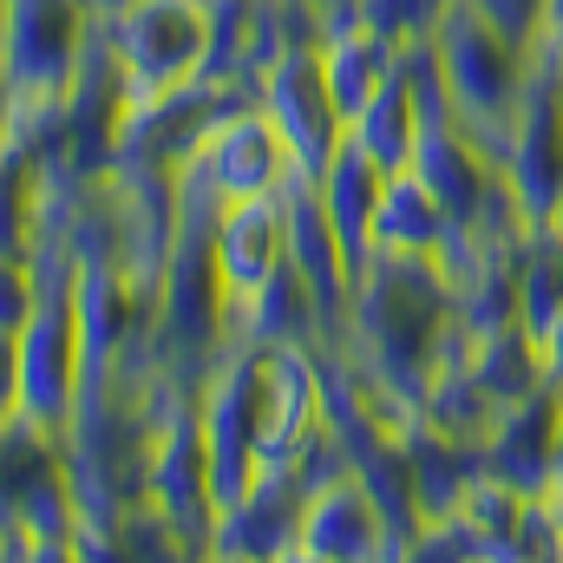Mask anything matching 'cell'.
Segmentation results:
<instances>
[{
	"mask_svg": "<svg viewBox=\"0 0 563 563\" xmlns=\"http://www.w3.org/2000/svg\"><path fill=\"white\" fill-rule=\"evenodd\" d=\"M452 328H459V308H452V282L439 269V256H387V250H374L361 263L347 314H341V328L328 341L347 347V361L374 387L380 420L400 432L407 420H420L426 380H432Z\"/></svg>",
	"mask_w": 563,
	"mask_h": 563,
	"instance_id": "obj_1",
	"label": "cell"
},
{
	"mask_svg": "<svg viewBox=\"0 0 563 563\" xmlns=\"http://www.w3.org/2000/svg\"><path fill=\"white\" fill-rule=\"evenodd\" d=\"M432 46H439V66H445L452 119L505 164L511 132H518L525 86H531V53H525L518 40H505L472 0H452V7H445Z\"/></svg>",
	"mask_w": 563,
	"mask_h": 563,
	"instance_id": "obj_2",
	"label": "cell"
},
{
	"mask_svg": "<svg viewBox=\"0 0 563 563\" xmlns=\"http://www.w3.org/2000/svg\"><path fill=\"white\" fill-rule=\"evenodd\" d=\"M26 328L7 334V413L66 432L86 394V347H79V288H33Z\"/></svg>",
	"mask_w": 563,
	"mask_h": 563,
	"instance_id": "obj_3",
	"label": "cell"
},
{
	"mask_svg": "<svg viewBox=\"0 0 563 563\" xmlns=\"http://www.w3.org/2000/svg\"><path fill=\"white\" fill-rule=\"evenodd\" d=\"M99 33L119 59L125 99H164L203 73L210 53V0H125L99 13Z\"/></svg>",
	"mask_w": 563,
	"mask_h": 563,
	"instance_id": "obj_4",
	"label": "cell"
},
{
	"mask_svg": "<svg viewBox=\"0 0 563 563\" xmlns=\"http://www.w3.org/2000/svg\"><path fill=\"white\" fill-rule=\"evenodd\" d=\"M92 40V0H7V99H66Z\"/></svg>",
	"mask_w": 563,
	"mask_h": 563,
	"instance_id": "obj_5",
	"label": "cell"
},
{
	"mask_svg": "<svg viewBox=\"0 0 563 563\" xmlns=\"http://www.w3.org/2000/svg\"><path fill=\"white\" fill-rule=\"evenodd\" d=\"M256 106L276 119V132L288 139L295 164L314 177L341 144H347V112L328 86V66H321V46L308 53H282L263 66V86H256Z\"/></svg>",
	"mask_w": 563,
	"mask_h": 563,
	"instance_id": "obj_6",
	"label": "cell"
},
{
	"mask_svg": "<svg viewBox=\"0 0 563 563\" xmlns=\"http://www.w3.org/2000/svg\"><path fill=\"white\" fill-rule=\"evenodd\" d=\"M184 164H197V170L223 190V203L276 197L282 184L301 170L295 151H288V139L276 132V119H269L263 106H230V112L210 125V139L197 144V157H184Z\"/></svg>",
	"mask_w": 563,
	"mask_h": 563,
	"instance_id": "obj_7",
	"label": "cell"
},
{
	"mask_svg": "<svg viewBox=\"0 0 563 563\" xmlns=\"http://www.w3.org/2000/svg\"><path fill=\"white\" fill-rule=\"evenodd\" d=\"M256 426H263V465H295L301 459V445L328 426L321 347H263Z\"/></svg>",
	"mask_w": 563,
	"mask_h": 563,
	"instance_id": "obj_8",
	"label": "cell"
},
{
	"mask_svg": "<svg viewBox=\"0 0 563 563\" xmlns=\"http://www.w3.org/2000/svg\"><path fill=\"white\" fill-rule=\"evenodd\" d=\"M387 558V511L361 472H341L308 492L301 531H295V563H374Z\"/></svg>",
	"mask_w": 563,
	"mask_h": 563,
	"instance_id": "obj_9",
	"label": "cell"
},
{
	"mask_svg": "<svg viewBox=\"0 0 563 563\" xmlns=\"http://www.w3.org/2000/svg\"><path fill=\"white\" fill-rule=\"evenodd\" d=\"M308 511V478L295 465H263V478L217 518L210 558H243V563H288L295 531Z\"/></svg>",
	"mask_w": 563,
	"mask_h": 563,
	"instance_id": "obj_10",
	"label": "cell"
},
{
	"mask_svg": "<svg viewBox=\"0 0 563 563\" xmlns=\"http://www.w3.org/2000/svg\"><path fill=\"white\" fill-rule=\"evenodd\" d=\"M558 400H563V387H544V394L505 407L498 426L485 432V445H478L485 472L518 485L525 498H544L558 485Z\"/></svg>",
	"mask_w": 563,
	"mask_h": 563,
	"instance_id": "obj_11",
	"label": "cell"
},
{
	"mask_svg": "<svg viewBox=\"0 0 563 563\" xmlns=\"http://www.w3.org/2000/svg\"><path fill=\"white\" fill-rule=\"evenodd\" d=\"M210 250H217V276L230 288V308H243L288 263L282 197H243V203H230L217 217V230H210Z\"/></svg>",
	"mask_w": 563,
	"mask_h": 563,
	"instance_id": "obj_12",
	"label": "cell"
},
{
	"mask_svg": "<svg viewBox=\"0 0 563 563\" xmlns=\"http://www.w3.org/2000/svg\"><path fill=\"white\" fill-rule=\"evenodd\" d=\"M334 334L321 295L308 288V276L295 263H282L276 276L263 282L236 314H230V347H321Z\"/></svg>",
	"mask_w": 563,
	"mask_h": 563,
	"instance_id": "obj_13",
	"label": "cell"
},
{
	"mask_svg": "<svg viewBox=\"0 0 563 563\" xmlns=\"http://www.w3.org/2000/svg\"><path fill=\"white\" fill-rule=\"evenodd\" d=\"M314 190H321V210H328V223L341 230V243H347V256H354V269H361V263L374 256V217H380L387 170H380L367 151L341 144V151L314 170Z\"/></svg>",
	"mask_w": 563,
	"mask_h": 563,
	"instance_id": "obj_14",
	"label": "cell"
},
{
	"mask_svg": "<svg viewBox=\"0 0 563 563\" xmlns=\"http://www.w3.org/2000/svg\"><path fill=\"white\" fill-rule=\"evenodd\" d=\"M452 210L432 197L420 170H394L387 190H380V217H374V250L387 256H439L445 236H452Z\"/></svg>",
	"mask_w": 563,
	"mask_h": 563,
	"instance_id": "obj_15",
	"label": "cell"
},
{
	"mask_svg": "<svg viewBox=\"0 0 563 563\" xmlns=\"http://www.w3.org/2000/svg\"><path fill=\"white\" fill-rule=\"evenodd\" d=\"M420 139H426V112H420V99H413V86H407V73H394V79L347 119V144L367 151L387 177H394V170H413Z\"/></svg>",
	"mask_w": 563,
	"mask_h": 563,
	"instance_id": "obj_16",
	"label": "cell"
},
{
	"mask_svg": "<svg viewBox=\"0 0 563 563\" xmlns=\"http://www.w3.org/2000/svg\"><path fill=\"white\" fill-rule=\"evenodd\" d=\"M465 367L478 374V387H485L498 407H518V400L558 387V380H551V361H544V341H538L525 321L492 328V334H472V361H465Z\"/></svg>",
	"mask_w": 563,
	"mask_h": 563,
	"instance_id": "obj_17",
	"label": "cell"
},
{
	"mask_svg": "<svg viewBox=\"0 0 563 563\" xmlns=\"http://www.w3.org/2000/svg\"><path fill=\"white\" fill-rule=\"evenodd\" d=\"M420 413L439 432H452V439H465V445H485V432L498 426V400L478 387V374L465 367V361H445V367H432V380H426V400Z\"/></svg>",
	"mask_w": 563,
	"mask_h": 563,
	"instance_id": "obj_18",
	"label": "cell"
},
{
	"mask_svg": "<svg viewBox=\"0 0 563 563\" xmlns=\"http://www.w3.org/2000/svg\"><path fill=\"white\" fill-rule=\"evenodd\" d=\"M518 321L551 341V328L563 321V236L558 223H538L518 250Z\"/></svg>",
	"mask_w": 563,
	"mask_h": 563,
	"instance_id": "obj_19",
	"label": "cell"
},
{
	"mask_svg": "<svg viewBox=\"0 0 563 563\" xmlns=\"http://www.w3.org/2000/svg\"><path fill=\"white\" fill-rule=\"evenodd\" d=\"M525 492L518 485H505V478H492V472H478L472 478V492H465V518L485 531V544H492V558L498 563H511V551H518V525H525Z\"/></svg>",
	"mask_w": 563,
	"mask_h": 563,
	"instance_id": "obj_20",
	"label": "cell"
},
{
	"mask_svg": "<svg viewBox=\"0 0 563 563\" xmlns=\"http://www.w3.org/2000/svg\"><path fill=\"white\" fill-rule=\"evenodd\" d=\"M445 7H452V0H367V7H361V26H374V33L394 40V46H413V40H432V33H439Z\"/></svg>",
	"mask_w": 563,
	"mask_h": 563,
	"instance_id": "obj_21",
	"label": "cell"
},
{
	"mask_svg": "<svg viewBox=\"0 0 563 563\" xmlns=\"http://www.w3.org/2000/svg\"><path fill=\"white\" fill-rule=\"evenodd\" d=\"M511 563H563V518H558V505H551V492L525 505V525H518V551H511Z\"/></svg>",
	"mask_w": 563,
	"mask_h": 563,
	"instance_id": "obj_22",
	"label": "cell"
},
{
	"mask_svg": "<svg viewBox=\"0 0 563 563\" xmlns=\"http://www.w3.org/2000/svg\"><path fill=\"white\" fill-rule=\"evenodd\" d=\"M472 7H478L505 40H518L525 53L544 40V0H472Z\"/></svg>",
	"mask_w": 563,
	"mask_h": 563,
	"instance_id": "obj_23",
	"label": "cell"
},
{
	"mask_svg": "<svg viewBox=\"0 0 563 563\" xmlns=\"http://www.w3.org/2000/svg\"><path fill=\"white\" fill-rule=\"evenodd\" d=\"M314 7H321L328 33H347V26H361V7H367V0H314Z\"/></svg>",
	"mask_w": 563,
	"mask_h": 563,
	"instance_id": "obj_24",
	"label": "cell"
},
{
	"mask_svg": "<svg viewBox=\"0 0 563 563\" xmlns=\"http://www.w3.org/2000/svg\"><path fill=\"white\" fill-rule=\"evenodd\" d=\"M544 361H551V380L563 387V321L551 328V341H544Z\"/></svg>",
	"mask_w": 563,
	"mask_h": 563,
	"instance_id": "obj_25",
	"label": "cell"
},
{
	"mask_svg": "<svg viewBox=\"0 0 563 563\" xmlns=\"http://www.w3.org/2000/svg\"><path fill=\"white\" fill-rule=\"evenodd\" d=\"M538 53L551 59V73H558V86H563V33H544V40H538Z\"/></svg>",
	"mask_w": 563,
	"mask_h": 563,
	"instance_id": "obj_26",
	"label": "cell"
},
{
	"mask_svg": "<svg viewBox=\"0 0 563 563\" xmlns=\"http://www.w3.org/2000/svg\"><path fill=\"white\" fill-rule=\"evenodd\" d=\"M544 33H563V0H544Z\"/></svg>",
	"mask_w": 563,
	"mask_h": 563,
	"instance_id": "obj_27",
	"label": "cell"
},
{
	"mask_svg": "<svg viewBox=\"0 0 563 563\" xmlns=\"http://www.w3.org/2000/svg\"><path fill=\"white\" fill-rule=\"evenodd\" d=\"M551 492H563V400H558V485Z\"/></svg>",
	"mask_w": 563,
	"mask_h": 563,
	"instance_id": "obj_28",
	"label": "cell"
},
{
	"mask_svg": "<svg viewBox=\"0 0 563 563\" xmlns=\"http://www.w3.org/2000/svg\"><path fill=\"white\" fill-rule=\"evenodd\" d=\"M551 223H558V236H563V197H558V210H551Z\"/></svg>",
	"mask_w": 563,
	"mask_h": 563,
	"instance_id": "obj_29",
	"label": "cell"
},
{
	"mask_svg": "<svg viewBox=\"0 0 563 563\" xmlns=\"http://www.w3.org/2000/svg\"><path fill=\"white\" fill-rule=\"evenodd\" d=\"M106 7H125V0H92V13H106Z\"/></svg>",
	"mask_w": 563,
	"mask_h": 563,
	"instance_id": "obj_30",
	"label": "cell"
}]
</instances>
